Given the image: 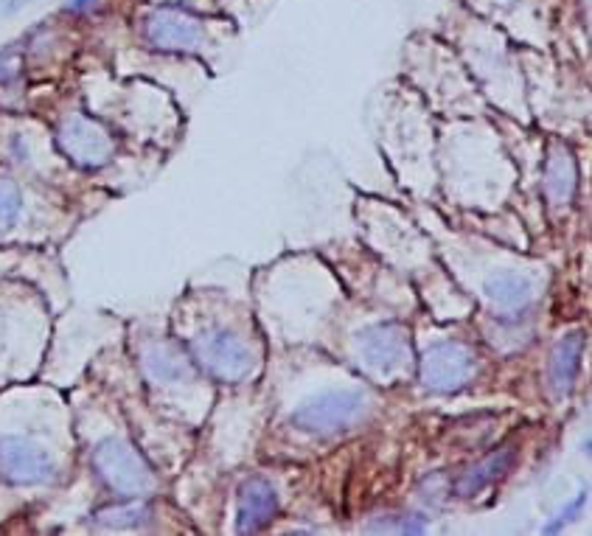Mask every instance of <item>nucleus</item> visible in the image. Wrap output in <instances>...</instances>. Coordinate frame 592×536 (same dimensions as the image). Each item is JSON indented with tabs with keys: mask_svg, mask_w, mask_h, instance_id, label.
<instances>
[{
	"mask_svg": "<svg viewBox=\"0 0 592 536\" xmlns=\"http://www.w3.org/2000/svg\"><path fill=\"white\" fill-rule=\"evenodd\" d=\"M90 464H93L101 484L112 495L127 497V500H141L158 484L152 466L147 464V458L127 438H105L101 444H96Z\"/></svg>",
	"mask_w": 592,
	"mask_h": 536,
	"instance_id": "obj_1",
	"label": "nucleus"
},
{
	"mask_svg": "<svg viewBox=\"0 0 592 536\" xmlns=\"http://www.w3.org/2000/svg\"><path fill=\"white\" fill-rule=\"evenodd\" d=\"M368 413L371 396L363 390H326L295 407L289 425L306 436H337L357 427Z\"/></svg>",
	"mask_w": 592,
	"mask_h": 536,
	"instance_id": "obj_2",
	"label": "nucleus"
},
{
	"mask_svg": "<svg viewBox=\"0 0 592 536\" xmlns=\"http://www.w3.org/2000/svg\"><path fill=\"white\" fill-rule=\"evenodd\" d=\"M188 348H191V360L214 383L239 385L256 371V357H253L250 346L241 340V335H236L234 329H225V326L203 329Z\"/></svg>",
	"mask_w": 592,
	"mask_h": 536,
	"instance_id": "obj_3",
	"label": "nucleus"
},
{
	"mask_svg": "<svg viewBox=\"0 0 592 536\" xmlns=\"http://www.w3.org/2000/svg\"><path fill=\"white\" fill-rule=\"evenodd\" d=\"M141 37L149 48L166 53L200 51L206 42L203 20L182 7H155L144 14Z\"/></svg>",
	"mask_w": 592,
	"mask_h": 536,
	"instance_id": "obj_4",
	"label": "nucleus"
},
{
	"mask_svg": "<svg viewBox=\"0 0 592 536\" xmlns=\"http://www.w3.org/2000/svg\"><path fill=\"white\" fill-rule=\"evenodd\" d=\"M357 354L368 371L376 377L393 379L399 377L411 363V335L396 320H382V324L365 326L357 335Z\"/></svg>",
	"mask_w": 592,
	"mask_h": 536,
	"instance_id": "obj_5",
	"label": "nucleus"
},
{
	"mask_svg": "<svg viewBox=\"0 0 592 536\" xmlns=\"http://www.w3.org/2000/svg\"><path fill=\"white\" fill-rule=\"evenodd\" d=\"M475 354L457 340H441L424 351L418 377H422L424 390L438 396H450L464 390L475 377Z\"/></svg>",
	"mask_w": 592,
	"mask_h": 536,
	"instance_id": "obj_6",
	"label": "nucleus"
},
{
	"mask_svg": "<svg viewBox=\"0 0 592 536\" xmlns=\"http://www.w3.org/2000/svg\"><path fill=\"white\" fill-rule=\"evenodd\" d=\"M53 475L57 464L46 447L20 436L0 438V478L12 486H42L51 484Z\"/></svg>",
	"mask_w": 592,
	"mask_h": 536,
	"instance_id": "obj_7",
	"label": "nucleus"
},
{
	"mask_svg": "<svg viewBox=\"0 0 592 536\" xmlns=\"http://www.w3.org/2000/svg\"><path fill=\"white\" fill-rule=\"evenodd\" d=\"M59 149L82 169H99L112 158V138L99 121L88 116H71L57 136Z\"/></svg>",
	"mask_w": 592,
	"mask_h": 536,
	"instance_id": "obj_8",
	"label": "nucleus"
},
{
	"mask_svg": "<svg viewBox=\"0 0 592 536\" xmlns=\"http://www.w3.org/2000/svg\"><path fill=\"white\" fill-rule=\"evenodd\" d=\"M282 497L276 486L265 478H250L241 484L236 503V534H258L278 517Z\"/></svg>",
	"mask_w": 592,
	"mask_h": 536,
	"instance_id": "obj_9",
	"label": "nucleus"
},
{
	"mask_svg": "<svg viewBox=\"0 0 592 536\" xmlns=\"http://www.w3.org/2000/svg\"><path fill=\"white\" fill-rule=\"evenodd\" d=\"M584 335L581 331H570L568 337L556 343L551 354V363H547V383L556 396H568L573 390L575 379L581 371V357H584Z\"/></svg>",
	"mask_w": 592,
	"mask_h": 536,
	"instance_id": "obj_10",
	"label": "nucleus"
},
{
	"mask_svg": "<svg viewBox=\"0 0 592 536\" xmlns=\"http://www.w3.org/2000/svg\"><path fill=\"white\" fill-rule=\"evenodd\" d=\"M483 292L500 309L522 312V309L534 301V281L529 276H522V272H497V276L489 278Z\"/></svg>",
	"mask_w": 592,
	"mask_h": 536,
	"instance_id": "obj_11",
	"label": "nucleus"
},
{
	"mask_svg": "<svg viewBox=\"0 0 592 536\" xmlns=\"http://www.w3.org/2000/svg\"><path fill=\"white\" fill-rule=\"evenodd\" d=\"M511 464H514V449L511 447L497 449V453L489 455L486 460H481V464L472 466V469H466L464 475L455 480V495L475 497L477 492H483L486 486H492L494 480L503 478L505 472L511 469Z\"/></svg>",
	"mask_w": 592,
	"mask_h": 536,
	"instance_id": "obj_12",
	"label": "nucleus"
},
{
	"mask_svg": "<svg viewBox=\"0 0 592 536\" xmlns=\"http://www.w3.org/2000/svg\"><path fill=\"white\" fill-rule=\"evenodd\" d=\"M573 189H575L573 160H570V155L562 149V155H553L551 166H547V191H551L556 200L564 202L570 200Z\"/></svg>",
	"mask_w": 592,
	"mask_h": 536,
	"instance_id": "obj_13",
	"label": "nucleus"
},
{
	"mask_svg": "<svg viewBox=\"0 0 592 536\" xmlns=\"http://www.w3.org/2000/svg\"><path fill=\"white\" fill-rule=\"evenodd\" d=\"M149 517V508L141 506V503H127V506H116V508H105L99 512V525L105 528H138L144 519Z\"/></svg>",
	"mask_w": 592,
	"mask_h": 536,
	"instance_id": "obj_14",
	"label": "nucleus"
},
{
	"mask_svg": "<svg viewBox=\"0 0 592 536\" xmlns=\"http://www.w3.org/2000/svg\"><path fill=\"white\" fill-rule=\"evenodd\" d=\"M20 211H23V195H20L18 183L0 177V236L14 228Z\"/></svg>",
	"mask_w": 592,
	"mask_h": 536,
	"instance_id": "obj_15",
	"label": "nucleus"
},
{
	"mask_svg": "<svg viewBox=\"0 0 592 536\" xmlns=\"http://www.w3.org/2000/svg\"><path fill=\"white\" fill-rule=\"evenodd\" d=\"M424 528L427 525L416 514H391V517H382L379 523L371 525V530H399V534H422Z\"/></svg>",
	"mask_w": 592,
	"mask_h": 536,
	"instance_id": "obj_16",
	"label": "nucleus"
},
{
	"mask_svg": "<svg viewBox=\"0 0 592 536\" xmlns=\"http://www.w3.org/2000/svg\"><path fill=\"white\" fill-rule=\"evenodd\" d=\"M586 500H590V489H581L579 495H575V500H570L568 506H564L562 512H559L556 517H553L551 523H547L542 530H545V534H559V530H562V528H568V525L573 523L575 517H579L581 508L586 506Z\"/></svg>",
	"mask_w": 592,
	"mask_h": 536,
	"instance_id": "obj_17",
	"label": "nucleus"
},
{
	"mask_svg": "<svg viewBox=\"0 0 592 536\" xmlns=\"http://www.w3.org/2000/svg\"><path fill=\"white\" fill-rule=\"evenodd\" d=\"M147 363L155 371V377H160V379H171L182 371V363L169 360V357H164V351H158V357H149Z\"/></svg>",
	"mask_w": 592,
	"mask_h": 536,
	"instance_id": "obj_18",
	"label": "nucleus"
},
{
	"mask_svg": "<svg viewBox=\"0 0 592 536\" xmlns=\"http://www.w3.org/2000/svg\"><path fill=\"white\" fill-rule=\"evenodd\" d=\"M101 7V0H68L65 3V12L71 14H90Z\"/></svg>",
	"mask_w": 592,
	"mask_h": 536,
	"instance_id": "obj_19",
	"label": "nucleus"
}]
</instances>
